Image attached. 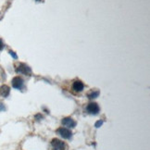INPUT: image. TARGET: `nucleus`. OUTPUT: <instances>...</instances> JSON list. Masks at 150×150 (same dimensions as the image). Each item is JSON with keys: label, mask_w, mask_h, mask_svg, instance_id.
Returning <instances> with one entry per match:
<instances>
[{"label": "nucleus", "mask_w": 150, "mask_h": 150, "mask_svg": "<svg viewBox=\"0 0 150 150\" xmlns=\"http://www.w3.org/2000/svg\"><path fill=\"white\" fill-rule=\"evenodd\" d=\"M102 124H103V122H102V120H98V122H97L96 123V128H99V127H100Z\"/></svg>", "instance_id": "obj_10"}, {"label": "nucleus", "mask_w": 150, "mask_h": 150, "mask_svg": "<svg viewBox=\"0 0 150 150\" xmlns=\"http://www.w3.org/2000/svg\"><path fill=\"white\" fill-rule=\"evenodd\" d=\"M51 146L53 147L54 150H65L66 149V145L64 142H62L59 139H53L51 142Z\"/></svg>", "instance_id": "obj_2"}, {"label": "nucleus", "mask_w": 150, "mask_h": 150, "mask_svg": "<svg viewBox=\"0 0 150 150\" xmlns=\"http://www.w3.org/2000/svg\"><path fill=\"white\" fill-rule=\"evenodd\" d=\"M9 53H10V55H11V56H12V57H14V59H17V56H16V55L14 54V52H12V51H10V52H9Z\"/></svg>", "instance_id": "obj_12"}, {"label": "nucleus", "mask_w": 150, "mask_h": 150, "mask_svg": "<svg viewBox=\"0 0 150 150\" xmlns=\"http://www.w3.org/2000/svg\"><path fill=\"white\" fill-rule=\"evenodd\" d=\"M72 88L75 92H82L84 88V85L81 81H75L72 84Z\"/></svg>", "instance_id": "obj_7"}, {"label": "nucleus", "mask_w": 150, "mask_h": 150, "mask_svg": "<svg viewBox=\"0 0 150 150\" xmlns=\"http://www.w3.org/2000/svg\"><path fill=\"white\" fill-rule=\"evenodd\" d=\"M15 70L17 73H20V74H24V75H30L32 73L31 69L29 68L26 64L24 63H19L18 65L15 66Z\"/></svg>", "instance_id": "obj_1"}, {"label": "nucleus", "mask_w": 150, "mask_h": 150, "mask_svg": "<svg viewBox=\"0 0 150 150\" xmlns=\"http://www.w3.org/2000/svg\"><path fill=\"white\" fill-rule=\"evenodd\" d=\"M86 110L89 114L96 115L99 112V107L96 103H90L89 105L86 107Z\"/></svg>", "instance_id": "obj_4"}, {"label": "nucleus", "mask_w": 150, "mask_h": 150, "mask_svg": "<svg viewBox=\"0 0 150 150\" xmlns=\"http://www.w3.org/2000/svg\"><path fill=\"white\" fill-rule=\"evenodd\" d=\"M98 96H99V92L96 91V92H92V93H90L88 95V97L89 98H96V97H97Z\"/></svg>", "instance_id": "obj_9"}, {"label": "nucleus", "mask_w": 150, "mask_h": 150, "mask_svg": "<svg viewBox=\"0 0 150 150\" xmlns=\"http://www.w3.org/2000/svg\"><path fill=\"white\" fill-rule=\"evenodd\" d=\"M3 48H4V44H3V42H2V40L0 39V51H1Z\"/></svg>", "instance_id": "obj_11"}, {"label": "nucleus", "mask_w": 150, "mask_h": 150, "mask_svg": "<svg viewBox=\"0 0 150 150\" xmlns=\"http://www.w3.org/2000/svg\"><path fill=\"white\" fill-rule=\"evenodd\" d=\"M36 1H38V2H41V1H42V0H36Z\"/></svg>", "instance_id": "obj_14"}, {"label": "nucleus", "mask_w": 150, "mask_h": 150, "mask_svg": "<svg viewBox=\"0 0 150 150\" xmlns=\"http://www.w3.org/2000/svg\"><path fill=\"white\" fill-rule=\"evenodd\" d=\"M9 87L7 85H3L0 87V96H2L4 97H7L9 95Z\"/></svg>", "instance_id": "obj_8"}, {"label": "nucleus", "mask_w": 150, "mask_h": 150, "mask_svg": "<svg viewBox=\"0 0 150 150\" xmlns=\"http://www.w3.org/2000/svg\"><path fill=\"white\" fill-rule=\"evenodd\" d=\"M4 109H5L4 106L2 105V104H0V110H4Z\"/></svg>", "instance_id": "obj_13"}, {"label": "nucleus", "mask_w": 150, "mask_h": 150, "mask_svg": "<svg viewBox=\"0 0 150 150\" xmlns=\"http://www.w3.org/2000/svg\"><path fill=\"white\" fill-rule=\"evenodd\" d=\"M57 134H59L62 138H64V139H70L72 135L71 132L68 128H64V127H62V128H59L57 130Z\"/></svg>", "instance_id": "obj_3"}, {"label": "nucleus", "mask_w": 150, "mask_h": 150, "mask_svg": "<svg viewBox=\"0 0 150 150\" xmlns=\"http://www.w3.org/2000/svg\"><path fill=\"white\" fill-rule=\"evenodd\" d=\"M12 86L16 89H21L22 86H23V80L19 76L15 77L12 80Z\"/></svg>", "instance_id": "obj_5"}, {"label": "nucleus", "mask_w": 150, "mask_h": 150, "mask_svg": "<svg viewBox=\"0 0 150 150\" xmlns=\"http://www.w3.org/2000/svg\"><path fill=\"white\" fill-rule=\"evenodd\" d=\"M62 124L67 128H74L76 126V122L71 118H64L62 120Z\"/></svg>", "instance_id": "obj_6"}]
</instances>
